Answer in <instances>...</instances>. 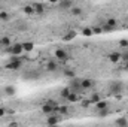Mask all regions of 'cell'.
<instances>
[{
	"label": "cell",
	"mask_w": 128,
	"mask_h": 127,
	"mask_svg": "<svg viewBox=\"0 0 128 127\" xmlns=\"http://www.w3.org/2000/svg\"><path fill=\"white\" fill-rule=\"evenodd\" d=\"M70 90H72L73 93H78L79 90H82V87H80V81H79V79H73V81H72V87H70Z\"/></svg>",
	"instance_id": "obj_10"
},
{
	"label": "cell",
	"mask_w": 128,
	"mask_h": 127,
	"mask_svg": "<svg viewBox=\"0 0 128 127\" xmlns=\"http://www.w3.org/2000/svg\"><path fill=\"white\" fill-rule=\"evenodd\" d=\"M48 127H60V126H48Z\"/></svg>",
	"instance_id": "obj_34"
},
{
	"label": "cell",
	"mask_w": 128,
	"mask_h": 127,
	"mask_svg": "<svg viewBox=\"0 0 128 127\" xmlns=\"http://www.w3.org/2000/svg\"><path fill=\"white\" fill-rule=\"evenodd\" d=\"M91 29H92V33H101L103 32V29H101V27H91Z\"/></svg>",
	"instance_id": "obj_31"
},
{
	"label": "cell",
	"mask_w": 128,
	"mask_h": 127,
	"mask_svg": "<svg viewBox=\"0 0 128 127\" xmlns=\"http://www.w3.org/2000/svg\"><path fill=\"white\" fill-rule=\"evenodd\" d=\"M70 93H72V90H70V87H66V88H63V90L60 91V96H61L63 99H67V97L70 96Z\"/></svg>",
	"instance_id": "obj_18"
},
{
	"label": "cell",
	"mask_w": 128,
	"mask_h": 127,
	"mask_svg": "<svg viewBox=\"0 0 128 127\" xmlns=\"http://www.w3.org/2000/svg\"><path fill=\"white\" fill-rule=\"evenodd\" d=\"M109 60H110L112 63H118V61H121V60H122V54H121V52L113 51V52H110V54H109Z\"/></svg>",
	"instance_id": "obj_6"
},
{
	"label": "cell",
	"mask_w": 128,
	"mask_h": 127,
	"mask_svg": "<svg viewBox=\"0 0 128 127\" xmlns=\"http://www.w3.org/2000/svg\"><path fill=\"white\" fill-rule=\"evenodd\" d=\"M74 36H76V32H68L67 34H64V36H63V39L67 42V40H72Z\"/></svg>",
	"instance_id": "obj_21"
},
{
	"label": "cell",
	"mask_w": 128,
	"mask_h": 127,
	"mask_svg": "<svg viewBox=\"0 0 128 127\" xmlns=\"http://www.w3.org/2000/svg\"><path fill=\"white\" fill-rule=\"evenodd\" d=\"M60 121H61L60 115L54 114V115H49V117H48V120H46V124H48V126H58V124H60Z\"/></svg>",
	"instance_id": "obj_5"
},
{
	"label": "cell",
	"mask_w": 128,
	"mask_h": 127,
	"mask_svg": "<svg viewBox=\"0 0 128 127\" xmlns=\"http://www.w3.org/2000/svg\"><path fill=\"white\" fill-rule=\"evenodd\" d=\"M0 46L3 48H10V37L9 36H3L0 39Z\"/></svg>",
	"instance_id": "obj_11"
},
{
	"label": "cell",
	"mask_w": 128,
	"mask_h": 127,
	"mask_svg": "<svg viewBox=\"0 0 128 127\" xmlns=\"http://www.w3.org/2000/svg\"><path fill=\"white\" fill-rule=\"evenodd\" d=\"M6 115V108H3V106H0V118H3Z\"/></svg>",
	"instance_id": "obj_29"
},
{
	"label": "cell",
	"mask_w": 128,
	"mask_h": 127,
	"mask_svg": "<svg viewBox=\"0 0 128 127\" xmlns=\"http://www.w3.org/2000/svg\"><path fill=\"white\" fill-rule=\"evenodd\" d=\"M107 114H109V109H106V111H100V112H98V115H100V117H106Z\"/></svg>",
	"instance_id": "obj_32"
},
{
	"label": "cell",
	"mask_w": 128,
	"mask_h": 127,
	"mask_svg": "<svg viewBox=\"0 0 128 127\" xmlns=\"http://www.w3.org/2000/svg\"><path fill=\"white\" fill-rule=\"evenodd\" d=\"M6 127H20V124H18V121H10Z\"/></svg>",
	"instance_id": "obj_30"
},
{
	"label": "cell",
	"mask_w": 128,
	"mask_h": 127,
	"mask_svg": "<svg viewBox=\"0 0 128 127\" xmlns=\"http://www.w3.org/2000/svg\"><path fill=\"white\" fill-rule=\"evenodd\" d=\"M100 100H103V99H101V96L98 94V93H94V94L90 97V102H91V103H94V105H96V103H98Z\"/></svg>",
	"instance_id": "obj_16"
},
{
	"label": "cell",
	"mask_w": 128,
	"mask_h": 127,
	"mask_svg": "<svg viewBox=\"0 0 128 127\" xmlns=\"http://www.w3.org/2000/svg\"><path fill=\"white\" fill-rule=\"evenodd\" d=\"M80 99H82V96L79 94V93H73V91H72V93H70V96H68L66 100H68L70 103H76V102H79Z\"/></svg>",
	"instance_id": "obj_9"
},
{
	"label": "cell",
	"mask_w": 128,
	"mask_h": 127,
	"mask_svg": "<svg viewBox=\"0 0 128 127\" xmlns=\"http://www.w3.org/2000/svg\"><path fill=\"white\" fill-rule=\"evenodd\" d=\"M54 57H55V60L63 61V63H66V61L68 60V55H67V52L64 51L63 48H57L55 52H54Z\"/></svg>",
	"instance_id": "obj_3"
},
{
	"label": "cell",
	"mask_w": 128,
	"mask_h": 127,
	"mask_svg": "<svg viewBox=\"0 0 128 127\" xmlns=\"http://www.w3.org/2000/svg\"><path fill=\"white\" fill-rule=\"evenodd\" d=\"M82 34H84V36H88V37H90V36H92L94 33H92V29H91V27H85V29L82 30Z\"/></svg>",
	"instance_id": "obj_23"
},
{
	"label": "cell",
	"mask_w": 128,
	"mask_h": 127,
	"mask_svg": "<svg viewBox=\"0 0 128 127\" xmlns=\"http://www.w3.org/2000/svg\"><path fill=\"white\" fill-rule=\"evenodd\" d=\"M115 123H116V126H118V127H127V126H128V120L125 118V117H121V118H118Z\"/></svg>",
	"instance_id": "obj_15"
},
{
	"label": "cell",
	"mask_w": 128,
	"mask_h": 127,
	"mask_svg": "<svg viewBox=\"0 0 128 127\" xmlns=\"http://www.w3.org/2000/svg\"><path fill=\"white\" fill-rule=\"evenodd\" d=\"M68 106H58V114H61V115H66V114H68Z\"/></svg>",
	"instance_id": "obj_22"
},
{
	"label": "cell",
	"mask_w": 128,
	"mask_h": 127,
	"mask_svg": "<svg viewBox=\"0 0 128 127\" xmlns=\"http://www.w3.org/2000/svg\"><path fill=\"white\" fill-rule=\"evenodd\" d=\"M60 8L61 9H72L73 8V3L72 2H60Z\"/></svg>",
	"instance_id": "obj_19"
},
{
	"label": "cell",
	"mask_w": 128,
	"mask_h": 127,
	"mask_svg": "<svg viewBox=\"0 0 128 127\" xmlns=\"http://www.w3.org/2000/svg\"><path fill=\"white\" fill-rule=\"evenodd\" d=\"M57 69H58V66L55 63V60H49V61L46 63V70H48V72H55Z\"/></svg>",
	"instance_id": "obj_12"
},
{
	"label": "cell",
	"mask_w": 128,
	"mask_h": 127,
	"mask_svg": "<svg viewBox=\"0 0 128 127\" xmlns=\"http://www.w3.org/2000/svg\"><path fill=\"white\" fill-rule=\"evenodd\" d=\"M124 67H125V70H128V60L125 61V64H124Z\"/></svg>",
	"instance_id": "obj_33"
},
{
	"label": "cell",
	"mask_w": 128,
	"mask_h": 127,
	"mask_svg": "<svg viewBox=\"0 0 128 127\" xmlns=\"http://www.w3.org/2000/svg\"><path fill=\"white\" fill-rule=\"evenodd\" d=\"M80 105H82L84 108H88V106L91 105V102H90V99H85V100H82V102H80Z\"/></svg>",
	"instance_id": "obj_27"
},
{
	"label": "cell",
	"mask_w": 128,
	"mask_h": 127,
	"mask_svg": "<svg viewBox=\"0 0 128 127\" xmlns=\"http://www.w3.org/2000/svg\"><path fill=\"white\" fill-rule=\"evenodd\" d=\"M22 48H24V51H28V52H30V51L34 49V43H33V42H24V43H22Z\"/></svg>",
	"instance_id": "obj_17"
},
{
	"label": "cell",
	"mask_w": 128,
	"mask_h": 127,
	"mask_svg": "<svg viewBox=\"0 0 128 127\" xmlns=\"http://www.w3.org/2000/svg\"><path fill=\"white\" fill-rule=\"evenodd\" d=\"M119 45L124 46V48H128V40L127 39H121V40H119Z\"/></svg>",
	"instance_id": "obj_28"
},
{
	"label": "cell",
	"mask_w": 128,
	"mask_h": 127,
	"mask_svg": "<svg viewBox=\"0 0 128 127\" xmlns=\"http://www.w3.org/2000/svg\"><path fill=\"white\" fill-rule=\"evenodd\" d=\"M94 85V81L90 79V78H85V79H80V87L82 90H86V88H91Z\"/></svg>",
	"instance_id": "obj_8"
},
{
	"label": "cell",
	"mask_w": 128,
	"mask_h": 127,
	"mask_svg": "<svg viewBox=\"0 0 128 127\" xmlns=\"http://www.w3.org/2000/svg\"><path fill=\"white\" fill-rule=\"evenodd\" d=\"M9 52L14 55V57H20L22 52H24V48H22V43H15V45H12L10 48H9Z\"/></svg>",
	"instance_id": "obj_4"
},
{
	"label": "cell",
	"mask_w": 128,
	"mask_h": 127,
	"mask_svg": "<svg viewBox=\"0 0 128 127\" xmlns=\"http://www.w3.org/2000/svg\"><path fill=\"white\" fill-rule=\"evenodd\" d=\"M33 8H34V14H43L45 12V5H42V3H33Z\"/></svg>",
	"instance_id": "obj_13"
},
{
	"label": "cell",
	"mask_w": 128,
	"mask_h": 127,
	"mask_svg": "<svg viewBox=\"0 0 128 127\" xmlns=\"http://www.w3.org/2000/svg\"><path fill=\"white\" fill-rule=\"evenodd\" d=\"M64 75H66L67 78H70V79H74V76H76V75H74V72H73V70H70V69L64 70Z\"/></svg>",
	"instance_id": "obj_24"
},
{
	"label": "cell",
	"mask_w": 128,
	"mask_h": 127,
	"mask_svg": "<svg viewBox=\"0 0 128 127\" xmlns=\"http://www.w3.org/2000/svg\"><path fill=\"white\" fill-rule=\"evenodd\" d=\"M4 94L6 96H15L16 94V88L14 85H6L4 87Z\"/></svg>",
	"instance_id": "obj_14"
},
{
	"label": "cell",
	"mask_w": 128,
	"mask_h": 127,
	"mask_svg": "<svg viewBox=\"0 0 128 127\" xmlns=\"http://www.w3.org/2000/svg\"><path fill=\"white\" fill-rule=\"evenodd\" d=\"M0 12H2V8H0Z\"/></svg>",
	"instance_id": "obj_35"
},
{
	"label": "cell",
	"mask_w": 128,
	"mask_h": 127,
	"mask_svg": "<svg viewBox=\"0 0 128 127\" xmlns=\"http://www.w3.org/2000/svg\"><path fill=\"white\" fill-rule=\"evenodd\" d=\"M80 14H82V9L80 8H76V6L72 8V15H80Z\"/></svg>",
	"instance_id": "obj_26"
},
{
	"label": "cell",
	"mask_w": 128,
	"mask_h": 127,
	"mask_svg": "<svg viewBox=\"0 0 128 127\" xmlns=\"http://www.w3.org/2000/svg\"><path fill=\"white\" fill-rule=\"evenodd\" d=\"M21 66H22V58H16V57H14L9 63L4 64V67L8 69V70H20L21 69Z\"/></svg>",
	"instance_id": "obj_2"
},
{
	"label": "cell",
	"mask_w": 128,
	"mask_h": 127,
	"mask_svg": "<svg viewBox=\"0 0 128 127\" xmlns=\"http://www.w3.org/2000/svg\"><path fill=\"white\" fill-rule=\"evenodd\" d=\"M96 109H97V112L109 109V102H107V100H100L98 103H96Z\"/></svg>",
	"instance_id": "obj_7"
},
{
	"label": "cell",
	"mask_w": 128,
	"mask_h": 127,
	"mask_svg": "<svg viewBox=\"0 0 128 127\" xmlns=\"http://www.w3.org/2000/svg\"><path fill=\"white\" fill-rule=\"evenodd\" d=\"M24 12H26L27 15H34V8H33V5H27V6H24Z\"/></svg>",
	"instance_id": "obj_20"
},
{
	"label": "cell",
	"mask_w": 128,
	"mask_h": 127,
	"mask_svg": "<svg viewBox=\"0 0 128 127\" xmlns=\"http://www.w3.org/2000/svg\"><path fill=\"white\" fill-rule=\"evenodd\" d=\"M122 90H124V84H122L121 81H110V84H109V91L113 96H116V97L119 99Z\"/></svg>",
	"instance_id": "obj_1"
},
{
	"label": "cell",
	"mask_w": 128,
	"mask_h": 127,
	"mask_svg": "<svg viewBox=\"0 0 128 127\" xmlns=\"http://www.w3.org/2000/svg\"><path fill=\"white\" fill-rule=\"evenodd\" d=\"M9 17H10V15H9V12H4V11H2V12H0V20H2V21H8V20H9Z\"/></svg>",
	"instance_id": "obj_25"
}]
</instances>
